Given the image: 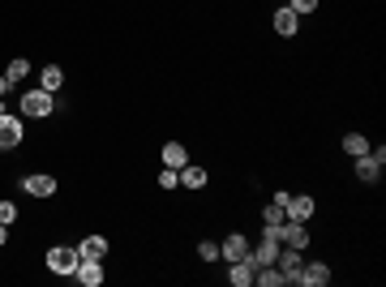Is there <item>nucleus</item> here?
<instances>
[{"instance_id":"nucleus-1","label":"nucleus","mask_w":386,"mask_h":287,"mask_svg":"<svg viewBox=\"0 0 386 287\" xmlns=\"http://www.w3.org/2000/svg\"><path fill=\"white\" fill-rule=\"evenodd\" d=\"M52 107L56 103H52V94H47L43 86L22 94V116H30V120H35V116H52Z\"/></svg>"},{"instance_id":"nucleus-2","label":"nucleus","mask_w":386,"mask_h":287,"mask_svg":"<svg viewBox=\"0 0 386 287\" xmlns=\"http://www.w3.org/2000/svg\"><path fill=\"white\" fill-rule=\"evenodd\" d=\"M77 249H64V245H56V249H47V270H52V275H73L77 270Z\"/></svg>"},{"instance_id":"nucleus-3","label":"nucleus","mask_w":386,"mask_h":287,"mask_svg":"<svg viewBox=\"0 0 386 287\" xmlns=\"http://www.w3.org/2000/svg\"><path fill=\"white\" fill-rule=\"evenodd\" d=\"M279 241H283L287 249H305V245H309V232H305V223L283 219V223H279Z\"/></svg>"},{"instance_id":"nucleus-4","label":"nucleus","mask_w":386,"mask_h":287,"mask_svg":"<svg viewBox=\"0 0 386 287\" xmlns=\"http://www.w3.org/2000/svg\"><path fill=\"white\" fill-rule=\"evenodd\" d=\"M300 287H326L331 283V266L326 262H309V266H300Z\"/></svg>"},{"instance_id":"nucleus-5","label":"nucleus","mask_w":386,"mask_h":287,"mask_svg":"<svg viewBox=\"0 0 386 287\" xmlns=\"http://www.w3.org/2000/svg\"><path fill=\"white\" fill-rule=\"evenodd\" d=\"M22 189L30 197H52L56 193V176H47V172H35V176H26L22 180Z\"/></svg>"},{"instance_id":"nucleus-6","label":"nucleus","mask_w":386,"mask_h":287,"mask_svg":"<svg viewBox=\"0 0 386 287\" xmlns=\"http://www.w3.org/2000/svg\"><path fill=\"white\" fill-rule=\"evenodd\" d=\"M249 249H253V245L236 232V236H228V241L219 245V258H228V262H245V258H249Z\"/></svg>"},{"instance_id":"nucleus-7","label":"nucleus","mask_w":386,"mask_h":287,"mask_svg":"<svg viewBox=\"0 0 386 287\" xmlns=\"http://www.w3.org/2000/svg\"><path fill=\"white\" fill-rule=\"evenodd\" d=\"M22 141V120L18 116H0V150H13Z\"/></svg>"},{"instance_id":"nucleus-8","label":"nucleus","mask_w":386,"mask_h":287,"mask_svg":"<svg viewBox=\"0 0 386 287\" xmlns=\"http://www.w3.org/2000/svg\"><path fill=\"white\" fill-rule=\"evenodd\" d=\"M275 266L283 270V283H296L300 279V249H287V253H279V258H275Z\"/></svg>"},{"instance_id":"nucleus-9","label":"nucleus","mask_w":386,"mask_h":287,"mask_svg":"<svg viewBox=\"0 0 386 287\" xmlns=\"http://www.w3.org/2000/svg\"><path fill=\"white\" fill-rule=\"evenodd\" d=\"M103 253H107L103 236H86V241L77 245V258H82V262H103Z\"/></svg>"},{"instance_id":"nucleus-10","label":"nucleus","mask_w":386,"mask_h":287,"mask_svg":"<svg viewBox=\"0 0 386 287\" xmlns=\"http://www.w3.org/2000/svg\"><path fill=\"white\" fill-rule=\"evenodd\" d=\"M287 219H296V223H309L313 219V197H287Z\"/></svg>"},{"instance_id":"nucleus-11","label":"nucleus","mask_w":386,"mask_h":287,"mask_svg":"<svg viewBox=\"0 0 386 287\" xmlns=\"http://www.w3.org/2000/svg\"><path fill=\"white\" fill-rule=\"evenodd\" d=\"M77 283H86V287H99L103 283V262H77Z\"/></svg>"},{"instance_id":"nucleus-12","label":"nucleus","mask_w":386,"mask_h":287,"mask_svg":"<svg viewBox=\"0 0 386 287\" xmlns=\"http://www.w3.org/2000/svg\"><path fill=\"white\" fill-rule=\"evenodd\" d=\"M357 176H361L365 184H374V180L382 176V163H378L374 154H357Z\"/></svg>"},{"instance_id":"nucleus-13","label":"nucleus","mask_w":386,"mask_h":287,"mask_svg":"<svg viewBox=\"0 0 386 287\" xmlns=\"http://www.w3.org/2000/svg\"><path fill=\"white\" fill-rule=\"evenodd\" d=\"M176 176H181V184H185V189H206V167L185 163V167H176Z\"/></svg>"},{"instance_id":"nucleus-14","label":"nucleus","mask_w":386,"mask_h":287,"mask_svg":"<svg viewBox=\"0 0 386 287\" xmlns=\"http://www.w3.org/2000/svg\"><path fill=\"white\" fill-rule=\"evenodd\" d=\"M228 283H232V287H249V283H253V262H232Z\"/></svg>"},{"instance_id":"nucleus-15","label":"nucleus","mask_w":386,"mask_h":287,"mask_svg":"<svg viewBox=\"0 0 386 287\" xmlns=\"http://www.w3.org/2000/svg\"><path fill=\"white\" fill-rule=\"evenodd\" d=\"M39 86H43L47 94H52V90H60V86H64V69H60V65H47V69L39 73Z\"/></svg>"},{"instance_id":"nucleus-16","label":"nucleus","mask_w":386,"mask_h":287,"mask_svg":"<svg viewBox=\"0 0 386 287\" xmlns=\"http://www.w3.org/2000/svg\"><path fill=\"white\" fill-rule=\"evenodd\" d=\"M26 77H30V60H9V69H5V82L9 86H18V82H26Z\"/></svg>"},{"instance_id":"nucleus-17","label":"nucleus","mask_w":386,"mask_h":287,"mask_svg":"<svg viewBox=\"0 0 386 287\" xmlns=\"http://www.w3.org/2000/svg\"><path fill=\"white\" fill-rule=\"evenodd\" d=\"M164 163L168 167H185L189 163V150L181 146V141H168V146H164Z\"/></svg>"},{"instance_id":"nucleus-18","label":"nucleus","mask_w":386,"mask_h":287,"mask_svg":"<svg viewBox=\"0 0 386 287\" xmlns=\"http://www.w3.org/2000/svg\"><path fill=\"white\" fill-rule=\"evenodd\" d=\"M296 13L292 9H275V30H279V35H296Z\"/></svg>"},{"instance_id":"nucleus-19","label":"nucleus","mask_w":386,"mask_h":287,"mask_svg":"<svg viewBox=\"0 0 386 287\" xmlns=\"http://www.w3.org/2000/svg\"><path fill=\"white\" fill-rule=\"evenodd\" d=\"M283 219H287V210H283V206H279V202H270V206H266V210H262V223H266V228H279V223H283Z\"/></svg>"},{"instance_id":"nucleus-20","label":"nucleus","mask_w":386,"mask_h":287,"mask_svg":"<svg viewBox=\"0 0 386 287\" xmlns=\"http://www.w3.org/2000/svg\"><path fill=\"white\" fill-rule=\"evenodd\" d=\"M344 150H348V154H369V141H365L361 133H348V137H344Z\"/></svg>"},{"instance_id":"nucleus-21","label":"nucleus","mask_w":386,"mask_h":287,"mask_svg":"<svg viewBox=\"0 0 386 287\" xmlns=\"http://www.w3.org/2000/svg\"><path fill=\"white\" fill-rule=\"evenodd\" d=\"M287 9H292L296 18H305V13H313V9H318V0H287Z\"/></svg>"},{"instance_id":"nucleus-22","label":"nucleus","mask_w":386,"mask_h":287,"mask_svg":"<svg viewBox=\"0 0 386 287\" xmlns=\"http://www.w3.org/2000/svg\"><path fill=\"white\" fill-rule=\"evenodd\" d=\"M198 258H202V262H215V258H219V245L202 241V245H198Z\"/></svg>"},{"instance_id":"nucleus-23","label":"nucleus","mask_w":386,"mask_h":287,"mask_svg":"<svg viewBox=\"0 0 386 287\" xmlns=\"http://www.w3.org/2000/svg\"><path fill=\"white\" fill-rule=\"evenodd\" d=\"M13 219H18V206H13V202H0V223H5V228H9Z\"/></svg>"},{"instance_id":"nucleus-24","label":"nucleus","mask_w":386,"mask_h":287,"mask_svg":"<svg viewBox=\"0 0 386 287\" xmlns=\"http://www.w3.org/2000/svg\"><path fill=\"white\" fill-rule=\"evenodd\" d=\"M159 184H164V189H176V184H181V176H176V167H168V172H159Z\"/></svg>"},{"instance_id":"nucleus-25","label":"nucleus","mask_w":386,"mask_h":287,"mask_svg":"<svg viewBox=\"0 0 386 287\" xmlns=\"http://www.w3.org/2000/svg\"><path fill=\"white\" fill-rule=\"evenodd\" d=\"M5 94H9V82H5V77H0V99H5Z\"/></svg>"},{"instance_id":"nucleus-26","label":"nucleus","mask_w":386,"mask_h":287,"mask_svg":"<svg viewBox=\"0 0 386 287\" xmlns=\"http://www.w3.org/2000/svg\"><path fill=\"white\" fill-rule=\"evenodd\" d=\"M9 241V232H5V223H0V245H5Z\"/></svg>"}]
</instances>
